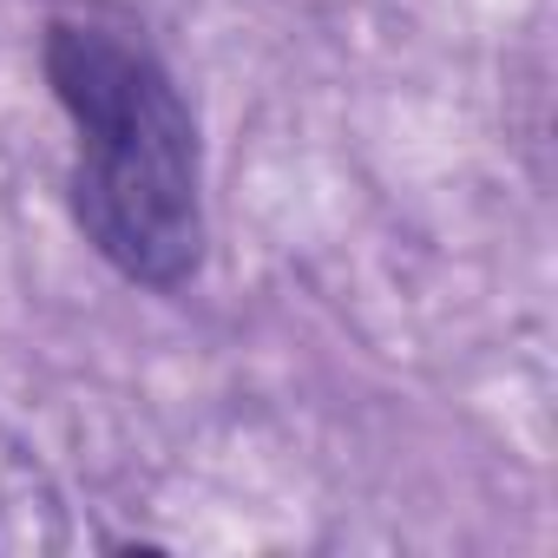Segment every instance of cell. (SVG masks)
Wrapping results in <instances>:
<instances>
[{"label":"cell","mask_w":558,"mask_h":558,"mask_svg":"<svg viewBox=\"0 0 558 558\" xmlns=\"http://www.w3.org/2000/svg\"><path fill=\"white\" fill-rule=\"evenodd\" d=\"M40 73L73 125L66 204L93 256L132 290L178 296L204 276V138L165 53L99 14L40 34Z\"/></svg>","instance_id":"6da1fadb"}]
</instances>
